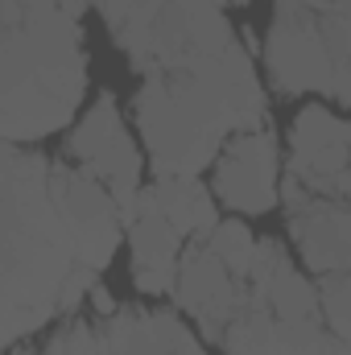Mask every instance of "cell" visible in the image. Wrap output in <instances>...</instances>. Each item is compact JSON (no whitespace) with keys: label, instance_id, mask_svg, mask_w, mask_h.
Returning <instances> with one entry per match:
<instances>
[{"label":"cell","instance_id":"1","mask_svg":"<svg viewBox=\"0 0 351 355\" xmlns=\"http://www.w3.org/2000/svg\"><path fill=\"white\" fill-rule=\"evenodd\" d=\"M50 170L37 149H0V215H4V343L17 347L25 335L62 314V289L79 268L75 240L50 198Z\"/></svg>","mask_w":351,"mask_h":355},{"label":"cell","instance_id":"2","mask_svg":"<svg viewBox=\"0 0 351 355\" xmlns=\"http://www.w3.org/2000/svg\"><path fill=\"white\" fill-rule=\"evenodd\" d=\"M0 132L8 145H33L67 128L83 103V29L58 0H0Z\"/></svg>","mask_w":351,"mask_h":355},{"label":"cell","instance_id":"3","mask_svg":"<svg viewBox=\"0 0 351 355\" xmlns=\"http://www.w3.org/2000/svg\"><path fill=\"white\" fill-rule=\"evenodd\" d=\"M331 0H277L268 42H264V67L281 95L335 87V62L323 37V12Z\"/></svg>","mask_w":351,"mask_h":355},{"label":"cell","instance_id":"4","mask_svg":"<svg viewBox=\"0 0 351 355\" xmlns=\"http://www.w3.org/2000/svg\"><path fill=\"white\" fill-rule=\"evenodd\" d=\"M67 157L112 190L124 227H132L141 219V157H137V145H132L124 120H120L116 95L99 91V99L91 103L83 124L67 141Z\"/></svg>","mask_w":351,"mask_h":355},{"label":"cell","instance_id":"5","mask_svg":"<svg viewBox=\"0 0 351 355\" xmlns=\"http://www.w3.org/2000/svg\"><path fill=\"white\" fill-rule=\"evenodd\" d=\"M50 198L75 240V257L79 265L87 268H108L116 244H120V207L112 198V190L99 182L95 174H87L83 166L75 162H58L50 170Z\"/></svg>","mask_w":351,"mask_h":355},{"label":"cell","instance_id":"6","mask_svg":"<svg viewBox=\"0 0 351 355\" xmlns=\"http://www.w3.org/2000/svg\"><path fill=\"white\" fill-rule=\"evenodd\" d=\"M174 297H178L182 310H190V314L198 318V331L219 343L223 331L232 327V318L252 302V289H248V281L232 277L228 265H223L203 240H194V244L182 252Z\"/></svg>","mask_w":351,"mask_h":355},{"label":"cell","instance_id":"7","mask_svg":"<svg viewBox=\"0 0 351 355\" xmlns=\"http://www.w3.org/2000/svg\"><path fill=\"white\" fill-rule=\"evenodd\" d=\"M281 198L289 207L293 240L314 272H351V207L339 198H323L306 190L298 178L281 186Z\"/></svg>","mask_w":351,"mask_h":355},{"label":"cell","instance_id":"8","mask_svg":"<svg viewBox=\"0 0 351 355\" xmlns=\"http://www.w3.org/2000/svg\"><path fill=\"white\" fill-rule=\"evenodd\" d=\"M289 170L306 190L335 198L351 166V120H339L331 107H302L289 124Z\"/></svg>","mask_w":351,"mask_h":355},{"label":"cell","instance_id":"9","mask_svg":"<svg viewBox=\"0 0 351 355\" xmlns=\"http://www.w3.org/2000/svg\"><path fill=\"white\" fill-rule=\"evenodd\" d=\"M215 194L244 215H264L281 198L277 182V141L268 128L240 132L215 162Z\"/></svg>","mask_w":351,"mask_h":355},{"label":"cell","instance_id":"10","mask_svg":"<svg viewBox=\"0 0 351 355\" xmlns=\"http://www.w3.org/2000/svg\"><path fill=\"white\" fill-rule=\"evenodd\" d=\"M99 339L108 355H207L174 310H116L99 318Z\"/></svg>","mask_w":351,"mask_h":355},{"label":"cell","instance_id":"11","mask_svg":"<svg viewBox=\"0 0 351 355\" xmlns=\"http://www.w3.org/2000/svg\"><path fill=\"white\" fill-rule=\"evenodd\" d=\"M182 232L166 215H141L132 227H128V244H132V281L141 293L149 297H162V293H174L178 285V265H182Z\"/></svg>","mask_w":351,"mask_h":355},{"label":"cell","instance_id":"12","mask_svg":"<svg viewBox=\"0 0 351 355\" xmlns=\"http://www.w3.org/2000/svg\"><path fill=\"white\" fill-rule=\"evenodd\" d=\"M149 190H153L157 215H166L186 240H207V236L219 227L215 198H211L194 178H157Z\"/></svg>","mask_w":351,"mask_h":355},{"label":"cell","instance_id":"13","mask_svg":"<svg viewBox=\"0 0 351 355\" xmlns=\"http://www.w3.org/2000/svg\"><path fill=\"white\" fill-rule=\"evenodd\" d=\"M252 302L268 306L273 318H285V322H310V318L323 314L318 289H314L306 277H298V268L289 265V261L277 268V277H273L264 289H252Z\"/></svg>","mask_w":351,"mask_h":355},{"label":"cell","instance_id":"14","mask_svg":"<svg viewBox=\"0 0 351 355\" xmlns=\"http://www.w3.org/2000/svg\"><path fill=\"white\" fill-rule=\"evenodd\" d=\"M335 347H339V339L331 331H323L318 318H310V322L273 318V331L257 355H335Z\"/></svg>","mask_w":351,"mask_h":355},{"label":"cell","instance_id":"15","mask_svg":"<svg viewBox=\"0 0 351 355\" xmlns=\"http://www.w3.org/2000/svg\"><path fill=\"white\" fill-rule=\"evenodd\" d=\"M203 244H207L223 265H228L232 277L248 281V268H252V257H257V244H261V240H257L244 223H236V219H228V223H223V219H219V227H215Z\"/></svg>","mask_w":351,"mask_h":355},{"label":"cell","instance_id":"16","mask_svg":"<svg viewBox=\"0 0 351 355\" xmlns=\"http://www.w3.org/2000/svg\"><path fill=\"white\" fill-rule=\"evenodd\" d=\"M318 297H323V314L331 322V335H339L351 347V272H327Z\"/></svg>","mask_w":351,"mask_h":355},{"label":"cell","instance_id":"17","mask_svg":"<svg viewBox=\"0 0 351 355\" xmlns=\"http://www.w3.org/2000/svg\"><path fill=\"white\" fill-rule=\"evenodd\" d=\"M42 355H108V347H103L99 331H91L87 322H67V327L46 343Z\"/></svg>","mask_w":351,"mask_h":355},{"label":"cell","instance_id":"18","mask_svg":"<svg viewBox=\"0 0 351 355\" xmlns=\"http://www.w3.org/2000/svg\"><path fill=\"white\" fill-rule=\"evenodd\" d=\"M91 310H95V314H99V318H112V314H116V310H120V306H116V297H112V293H108V289H103V285H95V289H91Z\"/></svg>","mask_w":351,"mask_h":355},{"label":"cell","instance_id":"19","mask_svg":"<svg viewBox=\"0 0 351 355\" xmlns=\"http://www.w3.org/2000/svg\"><path fill=\"white\" fill-rule=\"evenodd\" d=\"M335 198H339V202H348V207H351V166L343 170V178H339V186H335Z\"/></svg>","mask_w":351,"mask_h":355},{"label":"cell","instance_id":"20","mask_svg":"<svg viewBox=\"0 0 351 355\" xmlns=\"http://www.w3.org/2000/svg\"><path fill=\"white\" fill-rule=\"evenodd\" d=\"M215 4H248V0H215Z\"/></svg>","mask_w":351,"mask_h":355}]
</instances>
